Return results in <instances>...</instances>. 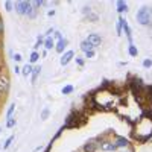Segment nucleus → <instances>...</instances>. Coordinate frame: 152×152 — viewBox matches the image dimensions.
I'll list each match as a JSON object with an SVG mask.
<instances>
[{
	"instance_id": "f257e3e1",
	"label": "nucleus",
	"mask_w": 152,
	"mask_h": 152,
	"mask_svg": "<svg viewBox=\"0 0 152 152\" xmlns=\"http://www.w3.org/2000/svg\"><path fill=\"white\" fill-rule=\"evenodd\" d=\"M137 21L140 24H147L151 21V11L147 9L146 6H143V8L138 9V12H137Z\"/></svg>"
},
{
	"instance_id": "f03ea898",
	"label": "nucleus",
	"mask_w": 152,
	"mask_h": 152,
	"mask_svg": "<svg viewBox=\"0 0 152 152\" xmlns=\"http://www.w3.org/2000/svg\"><path fill=\"white\" fill-rule=\"evenodd\" d=\"M28 8H29V2H17V3H15V11L19 12L20 15L26 14Z\"/></svg>"
},
{
	"instance_id": "7ed1b4c3",
	"label": "nucleus",
	"mask_w": 152,
	"mask_h": 152,
	"mask_svg": "<svg viewBox=\"0 0 152 152\" xmlns=\"http://www.w3.org/2000/svg\"><path fill=\"white\" fill-rule=\"evenodd\" d=\"M87 41L90 43L93 47H96V46H99V44H100L102 40H100V37L97 34H90V35H88V38H87Z\"/></svg>"
},
{
	"instance_id": "20e7f679",
	"label": "nucleus",
	"mask_w": 152,
	"mask_h": 152,
	"mask_svg": "<svg viewBox=\"0 0 152 152\" xmlns=\"http://www.w3.org/2000/svg\"><path fill=\"white\" fill-rule=\"evenodd\" d=\"M73 56H75V53L71 52V50L65 52L64 55H62V58H61V64H62V65H67V64L71 61V58H73Z\"/></svg>"
},
{
	"instance_id": "39448f33",
	"label": "nucleus",
	"mask_w": 152,
	"mask_h": 152,
	"mask_svg": "<svg viewBox=\"0 0 152 152\" xmlns=\"http://www.w3.org/2000/svg\"><path fill=\"white\" fill-rule=\"evenodd\" d=\"M100 149H102V151H116V149H117V146H116V143L104 141V143L100 145Z\"/></svg>"
},
{
	"instance_id": "423d86ee",
	"label": "nucleus",
	"mask_w": 152,
	"mask_h": 152,
	"mask_svg": "<svg viewBox=\"0 0 152 152\" xmlns=\"http://www.w3.org/2000/svg\"><path fill=\"white\" fill-rule=\"evenodd\" d=\"M67 47V40L65 38H62V40H59V41H58V44H56V52L58 53H62L64 52V49Z\"/></svg>"
},
{
	"instance_id": "0eeeda50",
	"label": "nucleus",
	"mask_w": 152,
	"mask_h": 152,
	"mask_svg": "<svg viewBox=\"0 0 152 152\" xmlns=\"http://www.w3.org/2000/svg\"><path fill=\"white\" fill-rule=\"evenodd\" d=\"M123 29H125V34H126L129 43H131V41H132V34H131V29H129V26H128L126 21H123Z\"/></svg>"
},
{
	"instance_id": "6e6552de",
	"label": "nucleus",
	"mask_w": 152,
	"mask_h": 152,
	"mask_svg": "<svg viewBox=\"0 0 152 152\" xmlns=\"http://www.w3.org/2000/svg\"><path fill=\"white\" fill-rule=\"evenodd\" d=\"M126 145H128V140H126V138L117 137V140H116V146H117V147H123V146H126Z\"/></svg>"
},
{
	"instance_id": "1a4fd4ad",
	"label": "nucleus",
	"mask_w": 152,
	"mask_h": 152,
	"mask_svg": "<svg viewBox=\"0 0 152 152\" xmlns=\"http://www.w3.org/2000/svg\"><path fill=\"white\" fill-rule=\"evenodd\" d=\"M81 49H82V50L87 53V52H90L91 49H93V46H91V44H90V43H88L87 40H85V41H82V44H81Z\"/></svg>"
},
{
	"instance_id": "9d476101",
	"label": "nucleus",
	"mask_w": 152,
	"mask_h": 152,
	"mask_svg": "<svg viewBox=\"0 0 152 152\" xmlns=\"http://www.w3.org/2000/svg\"><path fill=\"white\" fill-rule=\"evenodd\" d=\"M84 151H85V152H93V151H95V143H93V141L85 143V145H84Z\"/></svg>"
},
{
	"instance_id": "9b49d317",
	"label": "nucleus",
	"mask_w": 152,
	"mask_h": 152,
	"mask_svg": "<svg viewBox=\"0 0 152 152\" xmlns=\"http://www.w3.org/2000/svg\"><path fill=\"white\" fill-rule=\"evenodd\" d=\"M53 46H55V43H53V38L49 37V38L44 40V47H46V49H52Z\"/></svg>"
},
{
	"instance_id": "f8f14e48",
	"label": "nucleus",
	"mask_w": 152,
	"mask_h": 152,
	"mask_svg": "<svg viewBox=\"0 0 152 152\" xmlns=\"http://www.w3.org/2000/svg\"><path fill=\"white\" fill-rule=\"evenodd\" d=\"M117 11H119V12L128 11V5H126L125 2H117Z\"/></svg>"
},
{
	"instance_id": "ddd939ff",
	"label": "nucleus",
	"mask_w": 152,
	"mask_h": 152,
	"mask_svg": "<svg viewBox=\"0 0 152 152\" xmlns=\"http://www.w3.org/2000/svg\"><path fill=\"white\" fill-rule=\"evenodd\" d=\"M34 71V69H32V65H29V64H26L24 67H23V75L24 76H28V75H30Z\"/></svg>"
},
{
	"instance_id": "4468645a",
	"label": "nucleus",
	"mask_w": 152,
	"mask_h": 152,
	"mask_svg": "<svg viewBox=\"0 0 152 152\" xmlns=\"http://www.w3.org/2000/svg\"><path fill=\"white\" fill-rule=\"evenodd\" d=\"M123 19L122 17H119V20H117V35H120L122 34V28H123Z\"/></svg>"
},
{
	"instance_id": "2eb2a0df",
	"label": "nucleus",
	"mask_w": 152,
	"mask_h": 152,
	"mask_svg": "<svg viewBox=\"0 0 152 152\" xmlns=\"http://www.w3.org/2000/svg\"><path fill=\"white\" fill-rule=\"evenodd\" d=\"M40 70H41V65L35 67V69H34V71H32V81H34V82L37 81V78H38V73H40Z\"/></svg>"
},
{
	"instance_id": "dca6fc26",
	"label": "nucleus",
	"mask_w": 152,
	"mask_h": 152,
	"mask_svg": "<svg viewBox=\"0 0 152 152\" xmlns=\"http://www.w3.org/2000/svg\"><path fill=\"white\" fill-rule=\"evenodd\" d=\"M128 52H129V55H131V56H137V55H138V50H137V47H135V46H132V44H131V46H129Z\"/></svg>"
},
{
	"instance_id": "f3484780",
	"label": "nucleus",
	"mask_w": 152,
	"mask_h": 152,
	"mask_svg": "<svg viewBox=\"0 0 152 152\" xmlns=\"http://www.w3.org/2000/svg\"><path fill=\"white\" fill-rule=\"evenodd\" d=\"M6 126H8V128H12V126H15V119H14V117H8Z\"/></svg>"
},
{
	"instance_id": "a211bd4d",
	"label": "nucleus",
	"mask_w": 152,
	"mask_h": 152,
	"mask_svg": "<svg viewBox=\"0 0 152 152\" xmlns=\"http://www.w3.org/2000/svg\"><path fill=\"white\" fill-rule=\"evenodd\" d=\"M12 141H14V135H11V137L6 140V143H5V145H3V149H8V147L11 146V143H12Z\"/></svg>"
},
{
	"instance_id": "6ab92c4d",
	"label": "nucleus",
	"mask_w": 152,
	"mask_h": 152,
	"mask_svg": "<svg viewBox=\"0 0 152 152\" xmlns=\"http://www.w3.org/2000/svg\"><path fill=\"white\" fill-rule=\"evenodd\" d=\"M71 91H73V87L71 85H67V87L62 88V95H69V93H71Z\"/></svg>"
},
{
	"instance_id": "aec40b11",
	"label": "nucleus",
	"mask_w": 152,
	"mask_h": 152,
	"mask_svg": "<svg viewBox=\"0 0 152 152\" xmlns=\"http://www.w3.org/2000/svg\"><path fill=\"white\" fill-rule=\"evenodd\" d=\"M151 65H152V59H151V58H146V59L143 61V67H146V69H149Z\"/></svg>"
},
{
	"instance_id": "412c9836",
	"label": "nucleus",
	"mask_w": 152,
	"mask_h": 152,
	"mask_svg": "<svg viewBox=\"0 0 152 152\" xmlns=\"http://www.w3.org/2000/svg\"><path fill=\"white\" fill-rule=\"evenodd\" d=\"M38 58H40V56H38V53H37V52H34L32 55H30V62H35V61H38Z\"/></svg>"
},
{
	"instance_id": "4be33fe9",
	"label": "nucleus",
	"mask_w": 152,
	"mask_h": 152,
	"mask_svg": "<svg viewBox=\"0 0 152 152\" xmlns=\"http://www.w3.org/2000/svg\"><path fill=\"white\" fill-rule=\"evenodd\" d=\"M14 108H15V105H11V106H9V110H8V117H12V113H14Z\"/></svg>"
},
{
	"instance_id": "5701e85b",
	"label": "nucleus",
	"mask_w": 152,
	"mask_h": 152,
	"mask_svg": "<svg viewBox=\"0 0 152 152\" xmlns=\"http://www.w3.org/2000/svg\"><path fill=\"white\" fill-rule=\"evenodd\" d=\"M43 43H44V41H43V38H41V37H38V40H37V44H35V46H34V47H35V49H37V47H40V46H41V44H43Z\"/></svg>"
},
{
	"instance_id": "b1692460",
	"label": "nucleus",
	"mask_w": 152,
	"mask_h": 152,
	"mask_svg": "<svg viewBox=\"0 0 152 152\" xmlns=\"http://www.w3.org/2000/svg\"><path fill=\"white\" fill-rule=\"evenodd\" d=\"M6 11H12V2H6Z\"/></svg>"
},
{
	"instance_id": "393cba45",
	"label": "nucleus",
	"mask_w": 152,
	"mask_h": 152,
	"mask_svg": "<svg viewBox=\"0 0 152 152\" xmlns=\"http://www.w3.org/2000/svg\"><path fill=\"white\" fill-rule=\"evenodd\" d=\"M14 59H15L17 62L21 61V55H20V53H15V55H14Z\"/></svg>"
},
{
	"instance_id": "a878e982",
	"label": "nucleus",
	"mask_w": 152,
	"mask_h": 152,
	"mask_svg": "<svg viewBox=\"0 0 152 152\" xmlns=\"http://www.w3.org/2000/svg\"><path fill=\"white\" fill-rule=\"evenodd\" d=\"M47 116H49V110H44L43 114H41V117H43V119H47Z\"/></svg>"
},
{
	"instance_id": "bb28decb",
	"label": "nucleus",
	"mask_w": 152,
	"mask_h": 152,
	"mask_svg": "<svg viewBox=\"0 0 152 152\" xmlns=\"http://www.w3.org/2000/svg\"><path fill=\"white\" fill-rule=\"evenodd\" d=\"M53 35H55V38L58 40V41H59V40H62V37H61V32H55Z\"/></svg>"
},
{
	"instance_id": "cd10ccee",
	"label": "nucleus",
	"mask_w": 152,
	"mask_h": 152,
	"mask_svg": "<svg viewBox=\"0 0 152 152\" xmlns=\"http://www.w3.org/2000/svg\"><path fill=\"white\" fill-rule=\"evenodd\" d=\"M52 34H55V32H53V29H49V30H47V34H46V35H47V38H49V37H50V35H52Z\"/></svg>"
},
{
	"instance_id": "c85d7f7f",
	"label": "nucleus",
	"mask_w": 152,
	"mask_h": 152,
	"mask_svg": "<svg viewBox=\"0 0 152 152\" xmlns=\"http://www.w3.org/2000/svg\"><path fill=\"white\" fill-rule=\"evenodd\" d=\"M95 53H93V50H90V52H87V58H91Z\"/></svg>"
},
{
	"instance_id": "c756f323",
	"label": "nucleus",
	"mask_w": 152,
	"mask_h": 152,
	"mask_svg": "<svg viewBox=\"0 0 152 152\" xmlns=\"http://www.w3.org/2000/svg\"><path fill=\"white\" fill-rule=\"evenodd\" d=\"M3 29V24H2V21H0V30H2Z\"/></svg>"
},
{
	"instance_id": "7c9ffc66",
	"label": "nucleus",
	"mask_w": 152,
	"mask_h": 152,
	"mask_svg": "<svg viewBox=\"0 0 152 152\" xmlns=\"http://www.w3.org/2000/svg\"><path fill=\"white\" fill-rule=\"evenodd\" d=\"M0 131H2V128H0Z\"/></svg>"
}]
</instances>
